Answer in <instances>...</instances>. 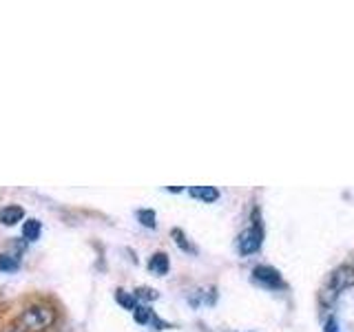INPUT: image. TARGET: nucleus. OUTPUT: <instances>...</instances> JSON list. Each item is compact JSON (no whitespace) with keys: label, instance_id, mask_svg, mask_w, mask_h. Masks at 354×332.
<instances>
[{"label":"nucleus","instance_id":"3","mask_svg":"<svg viewBox=\"0 0 354 332\" xmlns=\"http://www.w3.org/2000/svg\"><path fill=\"white\" fill-rule=\"evenodd\" d=\"M261 241H263V230H261V224L257 219H254V224L250 228H246L237 237V250L241 255H252L261 248Z\"/></svg>","mask_w":354,"mask_h":332},{"label":"nucleus","instance_id":"4","mask_svg":"<svg viewBox=\"0 0 354 332\" xmlns=\"http://www.w3.org/2000/svg\"><path fill=\"white\" fill-rule=\"evenodd\" d=\"M252 279L266 288H281L283 286L279 270L272 268V266H257V268L252 270Z\"/></svg>","mask_w":354,"mask_h":332},{"label":"nucleus","instance_id":"7","mask_svg":"<svg viewBox=\"0 0 354 332\" xmlns=\"http://www.w3.org/2000/svg\"><path fill=\"white\" fill-rule=\"evenodd\" d=\"M169 255L166 252H155L153 257L149 259V270L155 275H166L169 273Z\"/></svg>","mask_w":354,"mask_h":332},{"label":"nucleus","instance_id":"15","mask_svg":"<svg viewBox=\"0 0 354 332\" xmlns=\"http://www.w3.org/2000/svg\"><path fill=\"white\" fill-rule=\"evenodd\" d=\"M326 332H339V324H337V319L335 317H330L326 321Z\"/></svg>","mask_w":354,"mask_h":332},{"label":"nucleus","instance_id":"10","mask_svg":"<svg viewBox=\"0 0 354 332\" xmlns=\"http://www.w3.org/2000/svg\"><path fill=\"white\" fill-rule=\"evenodd\" d=\"M115 299H118V304H120L122 308H127V310H136V308H138V299H136V295H129V293H124V290H118V293H115Z\"/></svg>","mask_w":354,"mask_h":332},{"label":"nucleus","instance_id":"14","mask_svg":"<svg viewBox=\"0 0 354 332\" xmlns=\"http://www.w3.org/2000/svg\"><path fill=\"white\" fill-rule=\"evenodd\" d=\"M136 299H147V302H153V299H158V293L153 290V288H138L136 290Z\"/></svg>","mask_w":354,"mask_h":332},{"label":"nucleus","instance_id":"11","mask_svg":"<svg viewBox=\"0 0 354 332\" xmlns=\"http://www.w3.org/2000/svg\"><path fill=\"white\" fill-rule=\"evenodd\" d=\"M173 237H175V243H177V246H180L184 252H197V248L193 246L191 241L186 239V235H184V232H182L180 228H175V230H173Z\"/></svg>","mask_w":354,"mask_h":332},{"label":"nucleus","instance_id":"12","mask_svg":"<svg viewBox=\"0 0 354 332\" xmlns=\"http://www.w3.org/2000/svg\"><path fill=\"white\" fill-rule=\"evenodd\" d=\"M18 270V259L11 257V255L0 252V273H14Z\"/></svg>","mask_w":354,"mask_h":332},{"label":"nucleus","instance_id":"8","mask_svg":"<svg viewBox=\"0 0 354 332\" xmlns=\"http://www.w3.org/2000/svg\"><path fill=\"white\" fill-rule=\"evenodd\" d=\"M40 230H42V224L38 219H27L25 224H22V237L27 241H36L40 237Z\"/></svg>","mask_w":354,"mask_h":332},{"label":"nucleus","instance_id":"1","mask_svg":"<svg viewBox=\"0 0 354 332\" xmlns=\"http://www.w3.org/2000/svg\"><path fill=\"white\" fill-rule=\"evenodd\" d=\"M16 324L25 332H44L55 324V310L49 304H29L22 308V313L18 315Z\"/></svg>","mask_w":354,"mask_h":332},{"label":"nucleus","instance_id":"6","mask_svg":"<svg viewBox=\"0 0 354 332\" xmlns=\"http://www.w3.org/2000/svg\"><path fill=\"white\" fill-rule=\"evenodd\" d=\"M188 193H191V197L202 199V202H206V204L217 202L219 199V191L215 186H193V188H188Z\"/></svg>","mask_w":354,"mask_h":332},{"label":"nucleus","instance_id":"13","mask_svg":"<svg viewBox=\"0 0 354 332\" xmlns=\"http://www.w3.org/2000/svg\"><path fill=\"white\" fill-rule=\"evenodd\" d=\"M138 219L142 221V226L155 228V213L153 210H138Z\"/></svg>","mask_w":354,"mask_h":332},{"label":"nucleus","instance_id":"9","mask_svg":"<svg viewBox=\"0 0 354 332\" xmlns=\"http://www.w3.org/2000/svg\"><path fill=\"white\" fill-rule=\"evenodd\" d=\"M133 317H136L138 324L147 326V324H151V321H153L155 313H153V310H151L149 306H138L136 310H133Z\"/></svg>","mask_w":354,"mask_h":332},{"label":"nucleus","instance_id":"5","mask_svg":"<svg viewBox=\"0 0 354 332\" xmlns=\"http://www.w3.org/2000/svg\"><path fill=\"white\" fill-rule=\"evenodd\" d=\"M25 219V208L22 206H16V204H9L5 208H0V224L5 226H14L18 221Z\"/></svg>","mask_w":354,"mask_h":332},{"label":"nucleus","instance_id":"16","mask_svg":"<svg viewBox=\"0 0 354 332\" xmlns=\"http://www.w3.org/2000/svg\"><path fill=\"white\" fill-rule=\"evenodd\" d=\"M3 332H25V330H22L18 324H11V326H9V328H5Z\"/></svg>","mask_w":354,"mask_h":332},{"label":"nucleus","instance_id":"2","mask_svg":"<svg viewBox=\"0 0 354 332\" xmlns=\"http://www.w3.org/2000/svg\"><path fill=\"white\" fill-rule=\"evenodd\" d=\"M352 286H354V266L343 264V266H339V268L332 270L330 282L326 288H321L319 299L324 304H332L343 290H348V288H352Z\"/></svg>","mask_w":354,"mask_h":332}]
</instances>
